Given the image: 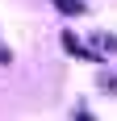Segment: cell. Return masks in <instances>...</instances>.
<instances>
[{"instance_id":"1","label":"cell","mask_w":117,"mask_h":121,"mask_svg":"<svg viewBox=\"0 0 117 121\" xmlns=\"http://www.w3.org/2000/svg\"><path fill=\"white\" fill-rule=\"evenodd\" d=\"M50 4H54L58 13H67V17H80L84 13V0H50Z\"/></svg>"},{"instance_id":"2","label":"cell","mask_w":117,"mask_h":121,"mask_svg":"<svg viewBox=\"0 0 117 121\" xmlns=\"http://www.w3.org/2000/svg\"><path fill=\"white\" fill-rule=\"evenodd\" d=\"M75 121H96V117H88V113H84V109H80V113H75Z\"/></svg>"},{"instance_id":"3","label":"cell","mask_w":117,"mask_h":121,"mask_svg":"<svg viewBox=\"0 0 117 121\" xmlns=\"http://www.w3.org/2000/svg\"><path fill=\"white\" fill-rule=\"evenodd\" d=\"M0 63H9V54H4V46H0Z\"/></svg>"}]
</instances>
